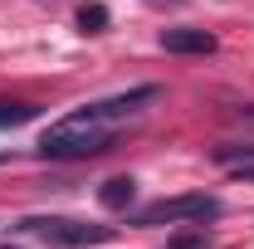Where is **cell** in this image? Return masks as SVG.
I'll return each instance as SVG.
<instances>
[{
  "label": "cell",
  "mask_w": 254,
  "mask_h": 249,
  "mask_svg": "<svg viewBox=\"0 0 254 249\" xmlns=\"http://www.w3.org/2000/svg\"><path fill=\"white\" fill-rule=\"evenodd\" d=\"M113 147V127L88 118V113H73V118H64L54 123L44 137H39V152L54 156V161H83V156H98Z\"/></svg>",
  "instance_id": "obj_1"
},
{
  "label": "cell",
  "mask_w": 254,
  "mask_h": 249,
  "mask_svg": "<svg viewBox=\"0 0 254 249\" xmlns=\"http://www.w3.org/2000/svg\"><path fill=\"white\" fill-rule=\"evenodd\" d=\"M20 230L49 240V245H108L118 235L113 225H83V220H64V215H30L20 220Z\"/></svg>",
  "instance_id": "obj_2"
},
{
  "label": "cell",
  "mask_w": 254,
  "mask_h": 249,
  "mask_svg": "<svg viewBox=\"0 0 254 249\" xmlns=\"http://www.w3.org/2000/svg\"><path fill=\"white\" fill-rule=\"evenodd\" d=\"M220 200L215 195H171V200H152L147 210H137V225H181V220H215Z\"/></svg>",
  "instance_id": "obj_3"
},
{
  "label": "cell",
  "mask_w": 254,
  "mask_h": 249,
  "mask_svg": "<svg viewBox=\"0 0 254 249\" xmlns=\"http://www.w3.org/2000/svg\"><path fill=\"white\" fill-rule=\"evenodd\" d=\"M161 49L166 54H210L215 49V34H205V30H161Z\"/></svg>",
  "instance_id": "obj_4"
},
{
  "label": "cell",
  "mask_w": 254,
  "mask_h": 249,
  "mask_svg": "<svg viewBox=\"0 0 254 249\" xmlns=\"http://www.w3.org/2000/svg\"><path fill=\"white\" fill-rule=\"evenodd\" d=\"M215 161L230 166L240 181H254V142H245V147H215Z\"/></svg>",
  "instance_id": "obj_5"
},
{
  "label": "cell",
  "mask_w": 254,
  "mask_h": 249,
  "mask_svg": "<svg viewBox=\"0 0 254 249\" xmlns=\"http://www.w3.org/2000/svg\"><path fill=\"white\" fill-rule=\"evenodd\" d=\"M132 195H137V181H132V176H113V181H103V186H98V200H103L108 210H127V205H132Z\"/></svg>",
  "instance_id": "obj_6"
},
{
  "label": "cell",
  "mask_w": 254,
  "mask_h": 249,
  "mask_svg": "<svg viewBox=\"0 0 254 249\" xmlns=\"http://www.w3.org/2000/svg\"><path fill=\"white\" fill-rule=\"evenodd\" d=\"M34 113V103H0V127H20V123H30Z\"/></svg>",
  "instance_id": "obj_7"
},
{
  "label": "cell",
  "mask_w": 254,
  "mask_h": 249,
  "mask_svg": "<svg viewBox=\"0 0 254 249\" xmlns=\"http://www.w3.org/2000/svg\"><path fill=\"white\" fill-rule=\"evenodd\" d=\"M103 25H108V5H83L78 10V30L83 34H98Z\"/></svg>",
  "instance_id": "obj_8"
},
{
  "label": "cell",
  "mask_w": 254,
  "mask_h": 249,
  "mask_svg": "<svg viewBox=\"0 0 254 249\" xmlns=\"http://www.w3.org/2000/svg\"><path fill=\"white\" fill-rule=\"evenodd\" d=\"M210 240L205 235H181V240H171V249H205Z\"/></svg>",
  "instance_id": "obj_9"
},
{
  "label": "cell",
  "mask_w": 254,
  "mask_h": 249,
  "mask_svg": "<svg viewBox=\"0 0 254 249\" xmlns=\"http://www.w3.org/2000/svg\"><path fill=\"white\" fill-rule=\"evenodd\" d=\"M0 249H15V245H0Z\"/></svg>",
  "instance_id": "obj_10"
},
{
  "label": "cell",
  "mask_w": 254,
  "mask_h": 249,
  "mask_svg": "<svg viewBox=\"0 0 254 249\" xmlns=\"http://www.w3.org/2000/svg\"><path fill=\"white\" fill-rule=\"evenodd\" d=\"M0 161H5V156H0Z\"/></svg>",
  "instance_id": "obj_11"
}]
</instances>
